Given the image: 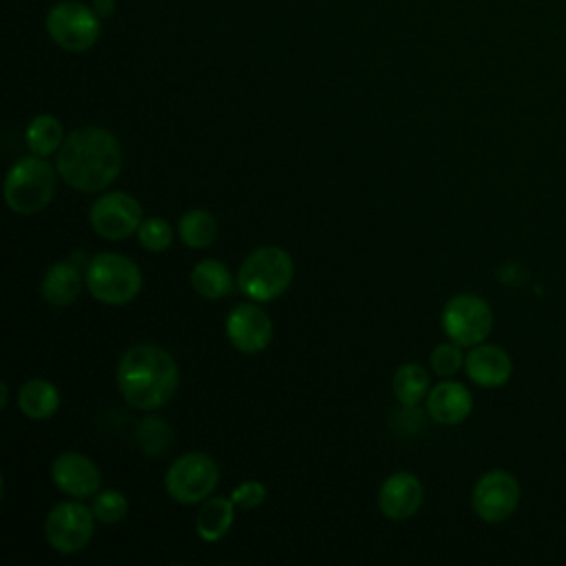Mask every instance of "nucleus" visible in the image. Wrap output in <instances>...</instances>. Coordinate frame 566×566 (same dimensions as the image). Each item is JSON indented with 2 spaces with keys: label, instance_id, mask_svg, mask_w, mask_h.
I'll use <instances>...</instances> for the list:
<instances>
[{
  "label": "nucleus",
  "instance_id": "nucleus-16",
  "mask_svg": "<svg viewBox=\"0 0 566 566\" xmlns=\"http://www.w3.org/2000/svg\"><path fill=\"white\" fill-rule=\"evenodd\" d=\"M471 391L455 380H442L427 394V413L438 424H460L471 413Z\"/></svg>",
  "mask_w": 566,
  "mask_h": 566
},
{
  "label": "nucleus",
  "instance_id": "nucleus-6",
  "mask_svg": "<svg viewBox=\"0 0 566 566\" xmlns=\"http://www.w3.org/2000/svg\"><path fill=\"white\" fill-rule=\"evenodd\" d=\"M168 495L179 504H197L210 497L219 484L217 462L201 451L179 455L166 471L164 478Z\"/></svg>",
  "mask_w": 566,
  "mask_h": 566
},
{
  "label": "nucleus",
  "instance_id": "nucleus-7",
  "mask_svg": "<svg viewBox=\"0 0 566 566\" xmlns=\"http://www.w3.org/2000/svg\"><path fill=\"white\" fill-rule=\"evenodd\" d=\"M95 533L93 509L75 500L57 502L44 522V535L53 551L62 555L80 553L88 546Z\"/></svg>",
  "mask_w": 566,
  "mask_h": 566
},
{
  "label": "nucleus",
  "instance_id": "nucleus-12",
  "mask_svg": "<svg viewBox=\"0 0 566 566\" xmlns=\"http://www.w3.org/2000/svg\"><path fill=\"white\" fill-rule=\"evenodd\" d=\"M226 334L234 349L243 354L263 352L274 334L272 321L256 303H239L226 318Z\"/></svg>",
  "mask_w": 566,
  "mask_h": 566
},
{
  "label": "nucleus",
  "instance_id": "nucleus-30",
  "mask_svg": "<svg viewBox=\"0 0 566 566\" xmlns=\"http://www.w3.org/2000/svg\"><path fill=\"white\" fill-rule=\"evenodd\" d=\"M0 396H2L0 398V409H4L9 405V387H7V382L0 385Z\"/></svg>",
  "mask_w": 566,
  "mask_h": 566
},
{
  "label": "nucleus",
  "instance_id": "nucleus-28",
  "mask_svg": "<svg viewBox=\"0 0 566 566\" xmlns=\"http://www.w3.org/2000/svg\"><path fill=\"white\" fill-rule=\"evenodd\" d=\"M230 500L239 509H256L265 500V486L256 480H245L230 493Z\"/></svg>",
  "mask_w": 566,
  "mask_h": 566
},
{
  "label": "nucleus",
  "instance_id": "nucleus-29",
  "mask_svg": "<svg viewBox=\"0 0 566 566\" xmlns=\"http://www.w3.org/2000/svg\"><path fill=\"white\" fill-rule=\"evenodd\" d=\"M115 9V0H93V11L97 15H111Z\"/></svg>",
  "mask_w": 566,
  "mask_h": 566
},
{
  "label": "nucleus",
  "instance_id": "nucleus-25",
  "mask_svg": "<svg viewBox=\"0 0 566 566\" xmlns=\"http://www.w3.org/2000/svg\"><path fill=\"white\" fill-rule=\"evenodd\" d=\"M91 509H93L95 520H99L102 524H117L126 517L128 502H126L124 493H119L115 489H104L93 495Z\"/></svg>",
  "mask_w": 566,
  "mask_h": 566
},
{
  "label": "nucleus",
  "instance_id": "nucleus-18",
  "mask_svg": "<svg viewBox=\"0 0 566 566\" xmlns=\"http://www.w3.org/2000/svg\"><path fill=\"white\" fill-rule=\"evenodd\" d=\"M234 522V502L230 497H206L195 517V528L201 539L219 542L228 535Z\"/></svg>",
  "mask_w": 566,
  "mask_h": 566
},
{
  "label": "nucleus",
  "instance_id": "nucleus-9",
  "mask_svg": "<svg viewBox=\"0 0 566 566\" xmlns=\"http://www.w3.org/2000/svg\"><path fill=\"white\" fill-rule=\"evenodd\" d=\"M520 482L504 469H491L478 478L471 491V506L475 515L489 524L509 520L520 504Z\"/></svg>",
  "mask_w": 566,
  "mask_h": 566
},
{
  "label": "nucleus",
  "instance_id": "nucleus-21",
  "mask_svg": "<svg viewBox=\"0 0 566 566\" xmlns=\"http://www.w3.org/2000/svg\"><path fill=\"white\" fill-rule=\"evenodd\" d=\"M177 230H179L181 241L188 248L199 250V248H208L217 239L219 226H217V219L212 217V212H208L206 208H192L181 214Z\"/></svg>",
  "mask_w": 566,
  "mask_h": 566
},
{
  "label": "nucleus",
  "instance_id": "nucleus-11",
  "mask_svg": "<svg viewBox=\"0 0 566 566\" xmlns=\"http://www.w3.org/2000/svg\"><path fill=\"white\" fill-rule=\"evenodd\" d=\"M88 221L99 237L119 241L142 226V203L128 192H106L93 201Z\"/></svg>",
  "mask_w": 566,
  "mask_h": 566
},
{
  "label": "nucleus",
  "instance_id": "nucleus-8",
  "mask_svg": "<svg viewBox=\"0 0 566 566\" xmlns=\"http://www.w3.org/2000/svg\"><path fill=\"white\" fill-rule=\"evenodd\" d=\"M442 329L462 347H473L493 329L491 305L478 294H458L442 310Z\"/></svg>",
  "mask_w": 566,
  "mask_h": 566
},
{
  "label": "nucleus",
  "instance_id": "nucleus-27",
  "mask_svg": "<svg viewBox=\"0 0 566 566\" xmlns=\"http://www.w3.org/2000/svg\"><path fill=\"white\" fill-rule=\"evenodd\" d=\"M464 354H462V345L451 340L449 343H440L433 352H431V369L438 376H453L460 371V367L464 365Z\"/></svg>",
  "mask_w": 566,
  "mask_h": 566
},
{
  "label": "nucleus",
  "instance_id": "nucleus-10",
  "mask_svg": "<svg viewBox=\"0 0 566 566\" xmlns=\"http://www.w3.org/2000/svg\"><path fill=\"white\" fill-rule=\"evenodd\" d=\"M49 35L66 51H86L99 38V18L82 2H60L46 15Z\"/></svg>",
  "mask_w": 566,
  "mask_h": 566
},
{
  "label": "nucleus",
  "instance_id": "nucleus-5",
  "mask_svg": "<svg viewBox=\"0 0 566 566\" xmlns=\"http://www.w3.org/2000/svg\"><path fill=\"white\" fill-rule=\"evenodd\" d=\"M53 192V166L40 155L22 157L4 177V201L18 214H35L44 210L51 203Z\"/></svg>",
  "mask_w": 566,
  "mask_h": 566
},
{
  "label": "nucleus",
  "instance_id": "nucleus-19",
  "mask_svg": "<svg viewBox=\"0 0 566 566\" xmlns=\"http://www.w3.org/2000/svg\"><path fill=\"white\" fill-rule=\"evenodd\" d=\"M18 407L31 420H46L60 409V391L44 378H31L18 391Z\"/></svg>",
  "mask_w": 566,
  "mask_h": 566
},
{
  "label": "nucleus",
  "instance_id": "nucleus-17",
  "mask_svg": "<svg viewBox=\"0 0 566 566\" xmlns=\"http://www.w3.org/2000/svg\"><path fill=\"white\" fill-rule=\"evenodd\" d=\"M84 285V276L73 261H57L46 268L42 276V298L51 307L71 305Z\"/></svg>",
  "mask_w": 566,
  "mask_h": 566
},
{
  "label": "nucleus",
  "instance_id": "nucleus-15",
  "mask_svg": "<svg viewBox=\"0 0 566 566\" xmlns=\"http://www.w3.org/2000/svg\"><path fill=\"white\" fill-rule=\"evenodd\" d=\"M464 369H467V376L475 385L489 389V387H500L511 378L513 363H511V356L502 347L489 345V343H478L467 354Z\"/></svg>",
  "mask_w": 566,
  "mask_h": 566
},
{
  "label": "nucleus",
  "instance_id": "nucleus-23",
  "mask_svg": "<svg viewBox=\"0 0 566 566\" xmlns=\"http://www.w3.org/2000/svg\"><path fill=\"white\" fill-rule=\"evenodd\" d=\"M64 142V130L57 117L53 115H38L27 126V146L33 155L49 157L51 153L60 150Z\"/></svg>",
  "mask_w": 566,
  "mask_h": 566
},
{
  "label": "nucleus",
  "instance_id": "nucleus-1",
  "mask_svg": "<svg viewBox=\"0 0 566 566\" xmlns=\"http://www.w3.org/2000/svg\"><path fill=\"white\" fill-rule=\"evenodd\" d=\"M124 157L117 137L102 126H84L64 137L57 150V172L75 190L97 192L111 186Z\"/></svg>",
  "mask_w": 566,
  "mask_h": 566
},
{
  "label": "nucleus",
  "instance_id": "nucleus-3",
  "mask_svg": "<svg viewBox=\"0 0 566 566\" xmlns=\"http://www.w3.org/2000/svg\"><path fill=\"white\" fill-rule=\"evenodd\" d=\"M294 263L292 256L279 245H261L252 250L239 268V290L259 303L279 298L292 283Z\"/></svg>",
  "mask_w": 566,
  "mask_h": 566
},
{
  "label": "nucleus",
  "instance_id": "nucleus-24",
  "mask_svg": "<svg viewBox=\"0 0 566 566\" xmlns=\"http://www.w3.org/2000/svg\"><path fill=\"white\" fill-rule=\"evenodd\" d=\"M135 440H137V447L146 455L157 458V455L168 453V449L172 447V429L164 418L148 416L137 424Z\"/></svg>",
  "mask_w": 566,
  "mask_h": 566
},
{
  "label": "nucleus",
  "instance_id": "nucleus-13",
  "mask_svg": "<svg viewBox=\"0 0 566 566\" xmlns=\"http://www.w3.org/2000/svg\"><path fill=\"white\" fill-rule=\"evenodd\" d=\"M51 478L60 491L77 500L95 495L102 484V473L97 464L88 455L77 451L60 453L51 464Z\"/></svg>",
  "mask_w": 566,
  "mask_h": 566
},
{
  "label": "nucleus",
  "instance_id": "nucleus-20",
  "mask_svg": "<svg viewBox=\"0 0 566 566\" xmlns=\"http://www.w3.org/2000/svg\"><path fill=\"white\" fill-rule=\"evenodd\" d=\"M190 285L192 290L210 301L223 298L232 292V274L226 268V263L217 259H203L199 261L190 272Z\"/></svg>",
  "mask_w": 566,
  "mask_h": 566
},
{
  "label": "nucleus",
  "instance_id": "nucleus-2",
  "mask_svg": "<svg viewBox=\"0 0 566 566\" xmlns=\"http://www.w3.org/2000/svg\"><path fill=\"white\" fill-rule=\"evenodd\" d=\"M177 385V360L159 345H135L126 349L117 363V389L122 398L139 411L164 407L175 396Z\"/></svg>",
  "mask_w": 566,
  "mask_h": 566
},
{
  "label": "nucleus",
  "instance_id": "nucleus-26",
  "mask_svg": "<svg viewBox=\"0 0 566 566\" xmlns=\"http://www.w3.org/2000/svg\"><path fill=\"white\" fill-rule=\"evenodd\" d=\"M137 239L148 252H164L172 243V228L161 217H148L137 228Z\"/></svg>",
  "mask_w": 566,
  "mask_h": 566
},
{
  "label": "nucleus",
  "instance_id": "nucleus-4",
  "mask_svg": "<svg viewBox=\"0 0 566 566\" xmlns=\"http://www.w3.org/2000/svg\"><path fill=\"white\" fill-rule=\"evenodd\" d=\"M142 283V270L124 254L99 252L86 261L84 285L99 303L126 305L139 294Z\"/></svg>",
  "mask_w": 566,
  "mask_h": 566
},
{
  "label": "nucleus",
  "instance_id": "nucleus-14",
  "mask_svg": "<svg viewBox=\"0 0 566 566\" xmlns=\"http://www.w3.org/2000/svg\"><path fill=\"white\" fill-rule=\"evenodd\" d=\"M424 502V489L422 482L409 473V471H398L391 473L378 491V506L380 513L389 520H409L413 517Z\"/></svg>",
  "mask_w": 566,
  "mask_h": 566
},
{
  "label": "nucleus",
  "instance_id": "nucleus-22",
  "mask_svg": "<svg viewBox=\"0 0 566 566\" xmlns=\"http://www.w3.org/2000/svg\"><path fill=\"white\" fill-rule=\"evenodd\" d=\"M391 387L402 407H416L429 394V376L422 365L405 363L396 369Z\"/></svg>",
  "mask_w": 566,
  "mask_h": 566
}]
</instances>
